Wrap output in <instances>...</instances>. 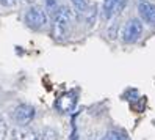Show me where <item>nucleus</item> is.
I'll return each instance as SVG.
<instances>
[{"label":"nucleus","mask_w":155,"mask_h":140,"mask_svg":"<svg viewBox=\"0 0 155 140\" xmlns=\"http://www.w3.org/2000/svg\"><path fill=\"white\" fill-rule=\"evenodd\" d=\"M71 22H72V13L68 6H60L58 13L55 14V19H53V25H52V38L63 43L71 30Z\"/></svg>","instance_id":"nucleus-1"},{"label":"nucleus","mask_w":155,"mask_h":140,"mask_svg":"<svg viewBox=\"0 0 155 140\" xmlns=\"http://www.w3.org/2000/svg\"><path fill=\"white\" fill-rule=\"evenodd\" d=\"M24 21L27 24V27L31 30H41L42 27L47 22V17H45V13L41 10L39 6H31L28 11L25 13Z\"/></svg>","instance_id":"nucleus-2"},{"label":"nucleus","mask_w":155,"mask_h":140,"mask_svg":"<svg viewBox=\"0 0 155 140\" xmlns=\"http://www.w3.org/2000/svg\"><path fill=\"white\" fill-rule=\"evenodd\" d=\"M143 33V24L140 19H130L125 24L124 30H122V41L127 44L136 43L140 40V36Z\"/></svg>","instance_id":"nucleus-3"},{"label":"nucleus","mask_w":155,"mask_h":140,"mask_svg":"<svg viewBox=\"0 0 155 140\" xmlns=\"http://www.w3.org/2000/svg\"><path fill=\"white\" fill-rule=\"evenodd\" d=\"M77 106V91L75 90H71L64 95H61L60 99L57 101V107L61 114H71L72 110L75 109Z\"/></svg>","instance_id":"nucleus-4"},{"label":"nucleus","mask_w":155,"mask_h":140,"mask_svg":"<svg viewBox=\"0 0 155 140\" xmlns=\"http://www.w3.org/2000/svg\"><path fill=\"white\" fill-rule=\"evenodd\" d=\"M35 118V109L28 104H21L14 109V120L17 124L27 126Z\"/></svg>","instance_id":"nucleus-5"},{"label":"nucleus","mask_w":155,"mask_h":140,"mask_svg":"<svg viewBox=\"0 0 155 140\" xmlns=\"http://www.w3.org/2000/svg\"><path fill=\"white\" fill-rule=\"evenodd\" d=\"M138 13L146 24H149L150 27H155V5L153 3H149L146 0L141 2L138 6Z\"/></svg>","instance_id":"nucleus-6"},{"label":"nucleus","mask_w":155,"mask_h":140,"mask_svg":"<svg viewBox=\"0 0 155 140\" xmlns=\"http://www.w3.org/2000/svg\"><path fill=\"white\" fill-rule=\"evenodd\" d=\"M14 140H38V134L33 129H30L28 126H17L13 131Z\"/></svg>","instance_id":"nucleus-7"},{"label":"nucleus","mask_w":155,"mask_h":140,"mask_svg":"<svg viewBox=\"0 0 155 140\" xmlns=\"http://www.w3.org/2000/svg\"><path fill=\"white\" fill-rule=\"evenodd\" d=\"M114 6H116V0H104V17L105 19H111L114 16Z\"/></svg>","instance_id":"nucleus-8"},{"label":"nucleus","mask_w":155,"mask_h":140,"mask_svg":"<svg viewBox=\"0 0 155 140\" xmlns=\"http://www.w3.org/2000/svg\"><path fill=\"white\" fill-rule=\"evenodd\" d=\"M100 140H129V138H127V135L124 132H121V131H108Z\"/></svg>","instance_id":"nucleus-9"},{"label":"nucleus","mask_w":155,"mask_h":140,"mask_svg":"<svg viewBox=\"0 0 155 140\" xmlns=\"http://www.w3.org/2000/svg\"><path fill=\"white\" fill-rule=\"evenodd\" d=\"M45 8H47L49 14H52L55 17V14L58 13L60 6H58V0H45Z\"/></svg>","instance_id":"nucleus-10"},{"label":"nucleus","mask_w":155,"mask_h":140,"mask_svg":"<svg viewBox=\"0 0 155 140\" xmlns=\"http://www.w3.org/2000/svg\"><path fill=\"white\" fill-rule=\"evenodd\" d=\"M44 140H58L57 131L52 129V128H45L44 129Z\"/></svg>","instance_id":"nucleus-11"},{"label":"nucleus","mask_w":155,"mask_h":140,"mask_svg":"<svg viewBox=\"0 0 155 140\" xmlns=\"http://www.w3.org/2000/svg\"><path fill=\"white\" fill-rule=\"evenodd\" d=\"M72 3H74L75 10H77L78 13H83V11H86V6H88L86 0H72Z\"/></svg>","instance_id":"nucleus-12"},{"label":"nucleus","mask_w":155,"mask_h":140,"mask_svg":"<svg viewBox=\"0 0 155 140\" xmlns=\"http://www.w3.org/2000/svg\"><path fill=\"white\" fill-rule=\"evenodd\" d=\"M127 2L129 0H116V6H114V14H119L124 8H125V5H127Z\"/></svg>","instance_id":"nucleus-13"},{"label":"nucleus","mask_w":155,"mask_h":140,"mask_svg":"<svg viewBox=\"0 0 155 140\" xmlns=\"http://www.w3.org/2000/svg\"><path fill=\"white\" fill-rule=\"evenodd\" d=\"M6 131H8V128H6V123L0 118V140H5V137H6Z\"/></svg>","instance_id":"nucleus-14"},{"label":"nucleus","mask_w":155,"mask_h":140,"mask_svg":"<svg viewBox=\"0 0 155 140\" xmlns=\"http://www.w3.org/2000/svg\"><path fill=\"white\" fill-rule=\"evenodd\" d=\"M2 3H3L5 6H14V5L17 3V0H2Z\"/></svg>","instance_id":"nucleus-15"},{"label":"nucleus","mask_w":155,"mask_h":140,"mask_svg":"<svg viewBox=\"0 0 155 140\" xmlns=\"http://www.w3.org/2000/svg\"><path fill=\"white\" fill-rule=\"evenodd\" d=\"M24 2H27V3H33V2H36V0H24Z\"/></svg>","instance_id":"nucleus-16"}]
</instances>
